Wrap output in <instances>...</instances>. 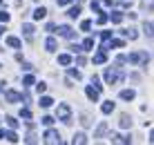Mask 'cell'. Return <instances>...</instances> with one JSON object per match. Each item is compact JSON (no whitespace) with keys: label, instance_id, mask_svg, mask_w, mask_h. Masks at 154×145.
I'll use <instances>...</instances> for the list:
<instances>
[{"label":"cell","instance_id":"cell-25","mask_svg":"<svg viewBox=\"0 0 154 145\" xmlns=\"http://www.w3.org/2000/svg\"><path fill=\"white\" fill-rule=\"evenodd\" d=\"M105 134H107V125H105V123H100V125L96 127V138L105 136Z\"/></svg>","mask_w":154,"mask_h":145},{"label":"cell","instance_id":"cell-8","mask_svg":"<svg viewBox=\"0 0 154 145\" xmlns=\"http://www.w3.org/2000/svg\"><path fill=\"white\" fill-rule=\"evenodd\" d=\"M103 63H107V51L100 49L96 56H94V65H103Z\"/></svg>","mask_w":154,"mask_h":145},{"label":"cell","instance_id":"cell-47","mask_svg":"<svg viewBox=\"0 0 154 145\" xmlns=\"http://www.w3.org/2000/svg\"><path fill=\"white\" fill-rule=\"evenodd\" d=\"M34 2H40V0H34Z\"/></svg>","mask_w":154,"mask_h":145},{"label":"cell","instance_id":"cell-7","mask_svg":"<svg viewBox=\"0 0 154 145\" xmlns=\"http://www.w3.org/2000/svg\"><path fill=\"white\" fill-rule=\"evenodd\" d=\"M5 98H7V103H18V100H23V94L11 92V89H5Z\"/></svg>","mask_w":154,"mask_h":145},{"label":"cell","instance_id":"cell-27","mask_svg":"<svg viewBox=\"0 0 154 145\" xmlns=\"http://www.w3.org/2000/svg\"><path fill=\"white\" fill-rule=\"evenodd\" d=\"M67 16H69V18H78V16H81V7H72L69 11H67Z\"/></svg>","mask_w":154,"mask_h":145},{"label":"cell","instance_id":"cell-41","mask_svg":"<svg viewBox=\"0 0 154 145\" xmlns=\"http://www.w3.org/2000/svg\"><path fill=\"white\" fill-rule=\"evenodd\" d=\"M45 31H56V25H54V23H47V27H45Z\"/></svg>","mask_w":154,"mask_h":145},{"label":"cell","instance_id":"cell-18","mask_svg":"<svg viewBox=\"0 0 154 145\" xmlns=\"http://www.w3.org/2000/svg\"><path fill=\"white\" fill-rule=\"evenodd\" d=\"M45 16H47V9H45V7H38V9L34 11V18H36V20H42Z\"/></svg>","mask_w":154,"mask_h":145},{"label":"cell","instance_id":"cell-42","mask_svg":"<svg viewBox=\"0 0 154 145\" xmlns=\"http://www.w3.org/2000/svg\"><path fill=\"white\" fill-rule=\"evenodd\" d=\"M69 49H72L74 54H81V51H83V47H78V45H72V47H69Z\"/></svg>","mask_w":154,"mask_h":145},{"label":"cell","instance_id":"cell-45","mask_svg":"<svg viewBox=\"0 0 154 145\" xmlns=\"http://www.w3.org/2000/svg\"><path fill=\"white\" fill-rule=\"evenodd\" d=\"M2 34H5V27H2V25H0V36H2Z\"/></svg>","mask_w":154,"mask_h":145},{"label":"cell","instance_id":"cell-28","mask_svg":"<svg viewBox=\"0 0 154 145\" xmlns=\"http://www.w3.org/2000/svg\"><path fill=\"white\" fill-rule=\"evenodd\" d=\"M107 20H109V16H107V14H100L98 18H96V25H100V27H103L105 23H107Z\"/></svg>","mask_w":154,"mask_h":145},{"label":"cell","instance_id":"cell-19","mask_svg":"<svg viewBox=\"0 0 154 145\" xmlns=\"http://www.w3.org/2000/svg\"><path fill=\"white\" fill-rule=\"evenodd\" d=\"M143 29H145V34L154 38V23H143Z\"/></svg>","mask_w":154,"mask_h":145},{"label":"cell","instance_id":"cell-17","mask_svg":"<svg viewBox=\"0 0 154 145\" xmlns=\"http://www.w3.org/2000/svg\"><path fill=\"white\" fill-rule=\"evenodd\" d=\"M112 143H132L130 136H121V134H116V136H112Z\"/></svg>","mask_w":154,"mask_h":145},{"label":"cell","instance_id":"cell-24","mask_svg":"<svg viewBox=\"0 0 154 145\" xmlns=\"http://www.w3.org/2000/svg\"><path fill=\"white\" fill-rule=\"evenodd\" d=\"M81 125H83V127H92V116H89V114H83V116H81Z\"/></svg>","mask_w":154,"mask_h":145},{"label":"cell","instance_id":"cell-29","mask_svg":"<svg viewBox=\"0 0 154 145\" xmlns=\"http://www.w3.org/2000/svg\"><path fill=\"white\" fill-rule=\"evenodd\" d=\"M5 121H7V125H9V127H14V130H16V127L20 125V123H18V121L14 119V116H7V119H5Z\"/></svg>","mask_w":154,"mask_h":145},{"label":"cell","instance_id":"cell-22","mask_svg":"<svg viewBox=\"0 0 154 145\" xmlns=\"http://www.w3.org/2000/svg\"><path fill=\"white\" fill-rule=\"evenodd\" d=\"M112 47H116V49L121 47V49H123V47H125V40H123V38H114L112 42H109V49H112Z\"/></svg>","mask_w":154,"mask_h":145},{"label":"cell","instance_id":"cell-13","mask_svg":"<svg viewBox=\"0 0 154 145\" xmlns=\"http://www.w3.org/2000/svg\"><path fill=\"white\" fill-rule=\"evenodd\" d=\"M109 20H112L114 25H121V23H123V14H121V11H112V16H109Z\"/></svg>","mask_w":154,"mask_h":145},{"label":"cell","instance_id":"cell-38","mask_svg":"<svg viewBox=\"0 0 154 145\" xmlns=\"http://www.w3.org/2000/svg\"><path fill=\"white\" fill-rule=\"evenodd\" d=\"M7 20H9V14L2 9V11H0V23H7Z\"/></svg>","mask_w":154,"mask_h":145},{"label":"cell","instance_id":"cell-1","mask_svg":"<svg viewBox=\"0 0 154 145\" xmlns=\"http://www.w3.org/2000/svg\"><path fill=\"white\" fill-rule=\"evenodd\" d=\"M103 78H105L107 85H116V80L123 78V72H121V67H107L105 74H103Z\"/></svg>","mask_w":154,"mask_h":145},{"label":"cell","instance_id":"cell-21","mask_svg":"<svg viewBox=\"0 0 154 145\" xmlns=\"http://www.w3.org/2000/svg\"><path fill=\"white\" fill-rule=\"evenodd\" d=\"M42 125H47V127H51V125H54V123H56V119H54V116H49V114H45V116H42Z\"/></svg>","mask_w":154,"mask_h":145},{"label":"cell","instance_id":"cell-4","mask_svg":"<svg viewBox=\"0 0 154 145\" xmlns=\"http://www.w3.org/2000/svg\"><path fill=\"white\" fill-rule=\"evenodd\" d=\"M127 60H130V63H134V65H139V63H141V65H147V60H150V56H147V54H130V56H127Z\"/></svg>","mask_w":154,"mask_h":145},{"label":"cell","instance_id":"cell-20","mask_svg":"<svg viewBox=\"0 0 154 145\" xmlns=\"http://www.w3.org/2000/svg\"><path fill=\"white\" fill-rule=\"evenodd\" d=\"M112 112H114V103L112 100H105L103 103V114H112Z\"/></svg>","mask_w":154,"mask_h":145},{"label":"cell","instance_id":"cell-36","mask_svg":"<svg viewBox=\"0 0 154 145\" xmlns=\"http://www.w3.org/2000/svg\"><path fill=\"white\" fill-rule=\"evenodd\" d=\"M67 74H69L72 78H81V72H78V69H67Z\"/></svg>","mask_w":154,"mask_h":145},{"label":"cell","instance_id":"cell-32","mask_svg":"<svg viewBox=\"0 0 154 145\" xmlns=\"http://www.w3.org/2000/svg\"><path fill=\"white\" fill-rule=\"evenodd\" d=\"M20 116H23V119H31V110H29V107H25V110H20Z\"/></svg>","mask_w":154,"mask_h":145},{"label":"cell","instance_id":"cell-44","mask_svg":"<svg viewBox=\"0 0 154 145\" xmlns=\"http://www.w3.org/2000/svg\"><path fill=\"white\" fill-rule=\"evenodd\" d=\"M150 143H154V132L150 134Z\"/></svg>","mask_w":154,"mask_h":145},{"label":"cell","instance_id":"cell-16","mask_svg":"<svg viewBox=\"0 0 154 145\" xmlns=\"http://www.w3.org/2000/svg\"><path fill=\"white\" fill-rule=\"evenodd\" d=\"M134 89H123V92H121V98H123V100H132V98H134Z\"/></svg>","mask_w":154,"mask_h":145},{"label":"cell","instance_id":"cell-5","mask_svg":"<svg viewBox=\"0 0 154 145\" xmlns=\"http://www.w3.org/2000/svg\"><path fill=\"white\" fill-rule=\"evenodd\" d=\"M45 143H60V134L56 130H47L45 132Z\"/></svg>","mask_w":154,"mask_h":145},{"label":"cell","instance_id":"cell-40","mask_svg":"<svg viewBox=\"0 0 154 145\" xmlns=\"http://www.w3.org/2000/svg\"><path fill=\"white\" fill-rule=\"evenodd\" d=\"M76 63H78V65H81V67H85V63H87V58H85V56H78V60H76Z\"/></svg>","mask_w":154,"mask_h":145},{"label":"cell","instance_id":"cell-34","mask_svg":"<svg viewBox=\"0 0 154 145\" xmlns=\"http://www.w3.org/2000/svg\"><path fill=\"white\" fill-rule=\"evenodd\" d=\"M109 38H112V31H100V40H109Z\"/></svg>","mask_w":154,"mask_h":145},{"label":"cell","instance_id":"cell-6","mask_svg":"<svg viewBox=\"0 0 154 145\" xmlns=\"http://www.w3.org/2000/svg\"><path fill=\"white\" fill-rule=\"evenodd\" d=\"M85 94H87V98L92 100V103H96V100H98V87H92V85H85Z\"/></svg>","mask_w":154,"mask_h":145},{"label":"cell","instance_id":"cell-26","mask_svg":"<svg viewBox=\"0 0 154 145\" xmlns=\"http://www.w3.org/2000/svg\"><path fill=\"white\" fill-rule=\"evenodd\" d=\"M5 138H7L9 143H18V134L16 132H5Z\"/></svg>","mask_w":154,"mask_h":145},{"label":"cell","instance_id":"cell-43","mask_svg":"<svg viewBox=\"0 0 154 145\" xmlns=\"http://www.w3.org/2000/svg\"><path fill=\"white\" fill-rule=\"evenodd\" d=\"M72 0H58V5H60V7H65V5H69Z\"/></svg>","mask_w":154,"mask_h":145},{"label":"cell","instance_id":"cell-9","mask_svg":"<svg viewBox=\"0 0 154 145\" xmlns=\"http://www.w3.org/2000/svg\"><path fill=\"white\" fill-rule=\"evenodd\" d=\"M34 31H36V29H34V25H29V23H25V25H23V34H25V38H29V40H31V38H34Z\"/></svg>","mask_w":154,"mask_h":145},{"label":"cell","instance_id":"cell-3","mask_svg":"<svg viewBox=\"0 0 154 145\" xmlns=\"http://www.w3.org/2000/svg\"><path fill=\"white\" fill-rule=\"evenodd\" d=\"M56 34H58V36H63V38H67V40H74V38H76V31H74L72 27H67V25L56 27Z\"/></svg>","mask_w":154,"mask_h":145},{"label":"cell","instance_id":"cell-11","mask_svg":"<svg viewBox=\"0 0 154 145\" xmlns=\"http://www.w3.org/2000/svg\"><path fill=\"white\" fill-rule=\"evenodd\" d=\"M38 105L42 107V110H47V107H51V105H54V98H51V96H42Z\"/></svg>","mask_w":154,"mask_h":145},{"label":"cell","instance_id":"cell-48","mask_svg":"<svg viewBox=\"0 0 154 145\" xmlns=\"http://www.w3.org/2000/svg\"><path fill=\"white\" fill-rule=\"evenodd\" d=\"M0 5H2V0H0Z\"/></svg>","mask_w":154,"mask_h":145},{"label":"cell","instance_id":"cell-37","mask_svg":"<svg viewBox=\"0 0 154 145\" xmlns=\"http://www.w3.org/2000/svg\"><path fill=\"white\" fill-rule=\"evenodd\" d=\"M89 27H92V20H83V23H81V29L83 31H87Z\"/></svg>","mask_w":154,"mask_h":145},{"label":"cell","instance_id":"cell-2","mask_svg":"<svg viewBox=\"0 0 154 145\" xmlns=\"http://www.w3.org/2000/svg\"><path fill=\"white\" fill-rule=\"evenodd\" d=\"M58 121L60 123H65V125H72V110H69V105H58Z\"/></svg>","mask_w":154,"mask_h":145},{"label":"cell","instance_id":"cell-46","mask_svg":"<svg viewBox=\"0 0 154 145\" xmlns=\"http://www.w3.org/2000/svg\"><path fill=\"white\" fill-rule=\"evenodd\" d=\"M0 138H5V130H0Z\"/></svg>","mask_w":154,"mask_h":145},{"label":"cell","instance_id":"cell-15","mask_svg":"<svg viewBox=\"0 0 154 145\" xmlns=\"http://www.w3.org/2000/svg\"><path fill=\"white\" fill-rule=\"evenodd\" d=\"M45 47H47V51H56V40L54 38H49V36H47V40H45Z\"/></svg>","mask_w":154,"mask_h":145},{"label":"cell","instance_id":"cell-31","mask_svg":"<svg viewBox=\"0 0 154 145\" xmlns=\"http://www.w3.org/2000/svg\"><path fill=\"white\" fill-rule=\"evenodd\" d=\"M123 34L127 36V38H136V36H139V34H136V29H125Z\"/></svg>","mask_w":154,"mask_h":145},{"label":"cell","instance_id":"cell-10","mask_svg":"<svg viewBox=\"0 0 154 145\" xmlns=\"http://www.w3.org/2000/svg\"><path fill=\"white\" fill-rule=\"evenodd\" d=\"M58 63H60L63 67H69L72 65V56L69 54H60V56H58Z\"/></svg>","mask_w":154,"mask_h":145},{"label":"cell","instance_id":"cell-35","mask_svg":"<svg viewBox=\"0 0 154 145\" xmlns=\"http://www.w3.org/2000/svg\"><path fill=\"white\" fill-rule=\"evenodd\" d=\"M92 45H94L92 38H85V40H83V49H92Z\"/></svg>","mask_w":154,"mask_h":145},{"label":"cell","instance_id":"cell-39","mask_svg":"<svg viewBox=\"0 0 154 145\" xmlns=\"http://www.w3.org/2000/svg\"><path fill=\"white\" fill-rule=\"evenodd\" d=\"M143 5H145L147 9H154V0H143Z\"/></svg>","mask_w":154,"mask_h":145},{"label":"cell","instance_id":"cell-23","mask_svg":"<svg viewBox=\"0 0 154 145\" xmlns=\"http://www.w3.org/2000/svg\"><path fill=\"white\" fill-rule=\"evenodd\" d=\"M83 143H87V136L81 132V134H76V136H74V145H83Z\"/></svg>","mask_w":154,"mask_h":145},{"label":"cell","instance_id":"cell-49","mask_svg":"<svg viewBox=\"0 0 154 145\" xmlns=\"http://www.w3.org/2000/svg\"><path fill=\"white\" fill-rule=\"evenodd\" d=\"M0 67H2V65H0Z\"/></svg>","mask_w":154,"mask_h":145},{"label":"cell","instance_id":"cell-14","mask_svg":"<svg viewBox=\"0 0 154 145\" xmlns=\"http://www.w3.org/2000/svg\"><path fill=\"white\" fill-rule=\"evenodd\" d=\"M7 45L14 47V49H20V40L16 38V36H7Z\"/></svg>","mask_w":154,"mask_h":145},{"label":"cell","instance_id":"cell-33","mask_svg":"<svg viewBox=\"0 0 154 145\" xmlns=\"http://www.w3.org/2000/svg\"><path fill=\"white\" fill-rule=\"evenodd\" d=\"M36 89H38L40 94H45L47 92V83H36Z\"/></svg>","mask_w":154,"mask_h":145},{"label":"cell","instance_id":"cell-30","mask_svg":"<svg viewBox=\"0 0 154 145\" xmlns=\"http://www.w3.org/2000/svg\"><path fill=\"white\" fill-rule=\"evenodd\" d=\"M23 83H25V87H31V85H36V78L34 76H25Z\"/></svg>","mask_w":154,"mask_h":145},{"label":"cell","instance_id":"cell-12","mask_svg":"<svg viewBox=\"0 0 154 145\" xmlns=\"http://www.w3.org/2000/svg\"><path fill=\"white\" fill-rule=\"evenodd\" d=\"M119 125L123 127V130H127V127H132V121H130V116H127V114H123V116L119 119Z\"/></svg>","mask_w":154,"mask_h":145}]
</instances>
